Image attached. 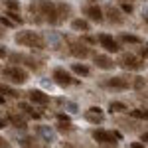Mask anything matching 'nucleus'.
<instances>
[{
	"label": "nucleus",
	"instance_id": "43",
	"mask_svg": "<svg viewBox=\"0 0 148 148\" xmlns=\"http://www.w3.org/2000/svg\"><path fill=\"white\" fill-rule=\"evenodd\" d=\"M2 69H4V67H2V63H0V73H2Z\"/></svg>",
	"mask_w": 148,
	"mask_h": 148
},
{
	"label": "nucleus",
	"instance_id": "40",
	"mask_svg": "<svg viewBox=\"0 0 148 148\" xmlns=\"http://www.w3.org/2000/svg\"><path fill=\"white\" fill-rule=\"evenodd\" d=\"M61 148H79V146H75V144H71V142H63Z\"/></svg>",
	"mask_w": 148,
	"mask_h": 148
},
{
	"label": "nucleus",
	"instance_id": "13",
	"mask_svg": "<svg viewBox=\"0 0 148 148\" xmlns=\"http://www.w3.org/2000/svg\"><path fill=\"white\" fill-rule=\"evenodd\" d=\"M26 99L32 105H36V107H47L51 103V97L46 91H42V89H30V91L26 93Z\"/></svg>",
	"mask_w": 148,
	"mask_h": 148
},
{
	"label": "nucleus",
	"instance_id": "33",
	"mask_svg": "<svg viewBox=\"0 0 148 148\" xmlns=\"http://www.w3.org/2000/svg\"><path fill=\"white\" fill-rule=\"evenodd\" d=\"M0 148H12L10 140H8V138H4L2 134H0Z\"/></svg>",
	"mask_w": 148,
	"mask_h": 148
},
{
	"label": "nucleus",
	"instance_id": "17",
	"mask_svg": "<svg viewBox=\"0 0 148 148\" xmlns=\"http://www.w3.org/2000/svg\"><path fill=\"white\" fill-rule=\"evenodd\" d=\"M16 111H20L24 116L34 119V121H40V119H42V113H40V111H36V105H32L30 101H20Z\"/></svg>",
	"mask_w": 148,
	"mask_h": 148
},
{
	"label": "nucleus",
	"instance_id": "18",
	"mask_svg": "<svg viewBox=\"0 0 148 148\" xmlns=\"http://www.w3.org/2000/svg\"><path fill=\"white\" fill-rule=\"evenodd\" d=\"M116 40L123 46H144V38H140L136 34H130V32H121L116 36Z\"/></svg>",
	"mask_w": 148,
	"mask_h": 148
},
{
	"label": "nucleus",
	"instance_id": "24",
	"mask_svg": "<svg viewBox=\"0 0 148 148\" xmlns=\"http://www.w3.org/2000/svg\"><path fill=\"white\" fill-rule=\"evenodd\" d=\"M2 8L6 12H22V2L20 0H0Z\"/></svg>",
	"mask_w": 148,
	"mask_h": 148
},
{
	"label": "nucleus",
	"instance_id": "9",
	"mask_svg": "<svg viewBox=\"0 0 148 148\" xmlns=\"http://www.w3.org/2000/svg\"><path fill=\"white\" fill-rule=\"evenodd\" d=\"M97 42H99V47H103V51H107V53H121L123 51V44L107 32L97 34Z\"/></svg>",
	"mask_w": 148,
	"mask_h": 148
},
{
	"label": "nucleus",
	"instance_id": "27",
	"mask_svg": "<svg viewBox=\"0 0 148 148\" xmlns=\"http://www.w3.org/2000/svg\"><path fill=\"white\" fill-rule=\"evenodd\" d=\"M4 14H6V16H8V18H10L16 26H24V22H26V20L22 18V14H20V12H6V10H4Z\"/></svg>",
	"mask_w": 148,
	"mask_h": 148
},
{
	"label": "nucleus",
	"instance_id": "29",
	"mask_svg": "<svg viewBox=\"0 0 148 148\" xmlns=\"http://www.w3.org/2000/svg\"><path fill=\"white\" fill-rule=\"evenodd\" d=\"M81 40L85 42V44H89V46H97L99 42H97V36H91V32L89 34H81Z\"/></svg>",
	"mask_w": 148,
	"mask_h": 148
},
{
	"label": "nucleus",
	"instance_id": "3",
	"mask_svg": "<svg viewBox=\"0 0 148 148\" xmlns=\"http://www.w3.org/2000/svg\"><path fill=\"white\" fill-rule=\"evenodd\" d=\"M116 63H119V67L125 69L126 73H140L148 65L144 57H140L138 53H132V51H121Z\"/></svg>",
	"mask_w": 148,
	"mask_h": 148
},
{
	"label": "nucleus",
	"instance_id": "8",
	"mask_svg": "<svg viewBox=\"0 0 148 148\" xmlns=\"http://www.w3.org/2000/svg\"><path fill=\"white\" fill-rule=\"evenodd\" d=\"M51 79H53V83H56L57 87H63V89L73 87V85H79V79H77L69 69L61 67V65H57V67L51 69Z\"/></svg>",
	"mask_w": 148,
	"mask_h": 148
},
{
	"label": "nucleus",
	"instance_id": "31",
	"mask_svg": "<svg viewBox=\"0 0 148 148\" xmlns=\"http://www.w3.org/2000/svg\"><path fill=\"white\" fill-rule=\"evenodd\" d=\"M119 8L125 12V14H132V12H134V4H128V2H119Z\"/></svg>",
	"mask_w": 148,
	"mask_h": 148
},
{
	"label": "nucleus",
	"instance_id": "1",
	"mask_svg": "<svg viewBox=\"0 0 148 148\" xmlns=\"http://www.w3.org/2000/svg\"><path fill=\"white\" fill-rule=\"evenodd\" d=\"M14 44L20 47H28L32 51H46V47H47L44 36L40 32H36V30H28V28L18 30L14 34Z\"/></svg>",
	"mask_w": 148,
	"mask_h": 148
},
{
	"label": "nucleus",
	"instance_id": "22",
	"mask_svg": "<svg viewBox=\"0 0 148 148\" xmlns=\"http://www.w3.org/2000/svg\"><path fill=\"white\" fill-rule=\"evenodd\" d=\"M57 10H59L61 22H65V20H69L73 16V8H71V4H67V2H57Z\"/></svg>",
	"mask_w": 148,
	"mask_h": 148
},
{
	"label": "nucleus",
	"instance_id": "12",
	"mask_svg": "<svg viewBox=\"0 0 148 148\" xmlns=\"http://www.w3.org/2000/svg\"><path fill=\"white\" fill-rule=\"evenodd\" d=\"M81 14L93 24H103L105 22V10H103V6H99L97 2H87V4L81 8Z\"/></svg>",
	"mask_w": 148,
	"mask_h": 148
},
{
	"label": "nucleus",
	"instance_id": "42",
	"mask_svg": "<svg viewBox=\"0 0 148 148\" xmlns=\"http://www.w3.org/2000/svg\"><path fill=\"white\" fill-rule=\"evenodd\" d=\"M116 2H128V4H136V0H116Z\"/></svg>",
	"mask_w": 148,
	"mask_h": 148
},
{
	"label": "nucleus",
	"instance_id": "11",
	"mask_svg": "<svg viewBox=\"0 0 148 148\" xmlns=\"http://www.w3.org/2000/svg\"><path fill=\"white\" fill-rule=\"evenodd\" d=\"M103 10H105V22H109L111 26L114 28H121V26H125L126 22V14L119 6H113V4H107V6H103Z\"/></svg>",
	"mask_w": 148,
	"mask_h": 148
},
{
	"label": "nucleus",
	"instance_id": "6",
	"mask_svg": "<svg viewBox=\"0 0 148 148\" xmlns=\"http://www.w3.org/2000/svg\"><path fill=\"white\" fill-rule=\"evenodd\" d=\"M91 138L99 144V146H107V148H116L121 132L116 130H107V128H91Z\"/></svg>",
	"mask_w": 148,
	"mask_h": 148
},
{
	"label": "nucleus",
	"instance_id": "36",
	"mask_svg": "<svg viewBox=\"0 0 148 148\" xmlns=\"http://www.w3.org/2000/svg\"><path fill=\"white\" fill-rule=\"evenodd\" d=\"M140 142H144V144H148V130H144V132L140 134Z\"/></svg>",
	"mask_w": 148,
	"mask_h": 148
},
{
	"label": "nucleus",
	"instance_id": "4",
	"mask_svg": "<svg viewBox=\"0 0 148 148\" xmlns=\"http://www.w3.org/2000/svg\"><path fill=\"white\" fill-rule=\"evenodd\" d=\"M38 4V12L44 24L49 26H61V18H59V10H57V2L53 0H36Z\"/></svg>",
	"mask_w": 148,
	"mask_h": 148
},
{
	"label": "nucleus",
	"instance_id": "34",
	"mask_svg": "<svg viewBox=\"0 0 148 148\" xmlns=\"http://www.w3.org/2000/svg\"><path fill=\"white\" fill-rule=\"evenodd\" d=\"M138 56L144 57V59H148V46L146 47H140V49H138Z\"/></svg>",
	"mask_w": 148,
	"mask_h": 148
},
{
	"label": "nucleus",
	"instance_id": "5",
	"mask_svg": "<svg viewBox=\"0 0 148 148\" xmlns=\"http://www.w3.org/2000/svg\"><path fill=\"white\" fill-rule=\"evenodd\" d=\"M2 79L6 81V83H10V85H16V87H20V85H26L28 79H30V71L22 65H6V67L2 69Z\"/></svg>",
	"mask_w": 148,
	"mask_h": 148
},
{
	"label": "nucleus",
	"instance_id": "45",
	"mask_svg": "<svg viewBox=\"0 0 148 148\" xmlns=\"http://www.w3.org/2000/svg\"><path fill=\"white\" fill-rule=\"evenodd\" d=\"M99 148H107V146H99Z\"/></svg>",
	"mask_w": 148,
	"mask_h": 148
},
{
	"label": "nucleus",
	"instance_id": "44",
	"mask_svg": "<svg viewBox=\"0 0 148 148\" xmlns=\"http://www.w3.org/2000/svg\"><path fill=\"white\" fill-rule=\"evenodd\" d=\"M89 2H97V0H89Z\"/></svg>",
	"mask_w": 148,
	"mask_h": 148
},
{
	"label": "nucleus",
	"instance_id": "2",
	"mask_svg": "<svg viewBox=\"0 0 148 148\" xmlns=\"http://www.w3.org/2000/svg\"><path fill=\"white\" fill-rule=\"evenodd\" d=\"M99 87H103L105 91H114V93H123L132 89V77L128 73H119V75H109L103 77L99 81Z\"/></svg>",
	"mask_w": 148,
	"mask_h": 148
},
{
	"label": "nucleus",
	"instance_id": "7",
	"mask_svg": "<svg viewBox=\"0 0 148 148\" xmlns=\"http://www.w3.org/2000/svg\"><path fill=\"white\" fill-rule=\"evenodd\" d=\"M67 51L71 57H75L77 61H85L93 56V47L89 44H85L83 40H73V38H67Z\"/></svg>",
	"mask_w": 148,
	"mask_h": 148
},
{
	"label": "nucleus",
	"instance_id": "10",
	"mask_svg": "<svg viewBox=\"0 0 148 148\" xmlns=\"http://www.w3.org/2000/svg\"><path fill=\"white\" fill-rule=\"evenodd\" d=\"M91 59H93V63H95V67L101 69V71H113L114 67H119L116 59L111 53H107V51H93Z\"/></svg>",
	"mask_w": 148,
	"mask_h": 148
},
{
	"label": "nucleus",
	"instance_id": "19",
	"mask_svg": "<svg viewBox=\"0 0 148 148\" xmlns=\"http://www.w3.org/2000/svg\"><path fill=\"white\" fill-rule=\"evenodd\" d=\"M69 71L75 75V77H91L93 69L87 65V63H81V61H75L69 65Z\"/></svg>",
	"mask_w": 148,
	"mask_h": 148
},
{
	"label": "nucleus",
	"instance_id": "39",
	"mask_svg": "<svg viewBox=\"0 0 148 148\" xmlns=\"http://www.w3.org/2000/svg\"><path fill=\"white\" fill-rule=\"evenodd\" d=\"M4 38H6V28H4V26H0V42H2Z\"/></svg>",
	"mask_w": 148,
	"mask_h": 148
},
{
	"label": "nucleus",
	"instance_id": "35",
	"mask_svg": "<svg viewBox=\"0 0 148 148\" xmlns=\"http://www.w3.org/2000/svg\"><path fill=\"white\" fill-rule=\"evenodd\" d=\"M56 119H57V121H71V119H69V114H65V113H57Z\"/></svg>",
	"mask_w": 148,
	"mask_h": 148
},
{
	"label": "nucleus",
	"instance_id": "23",
	"mask_svg": "<svg viewBox=\"0 0 148 148\" xmlns=\"http://www.w3.org/2000/svg\"><path fill=\"white\" fill-rule=\"evenodd\" d=\"M107 109H109V113H111V114H121V113H128V111H130L123 101H111Z\"/></svg>",
	"mask_w": 148,
	"mask_h": 148
},
{
	"label": "nucleus",
	"instance_id": "41",
	"mask_svg": "<svg viewBox=\"0 0 148 148\" xmlns=\"http://www.w3.org/2000/svg\"><path fill=\"white\" fill-rule=\"evenodd\" d=\"M0 105H6V97H4L2 93H0Z\"/></svg>",
	"mask_w": 148,
	"mask_h": 148
},
{
	"label": "nucleus",
	"instance_id": "46",
	"mask_svg": "<svg viewBox=\"0 0 148 148\" xmlns=\"http://www.w3.org/2000/svg\"><path fill=\"white\" fill-rule=\"evenodd\" d=\"M0 6H2V2H0Z\"/></svg>",
	"mask_w": 148,
	"mask_h": 148
},
{
	"label": "nucleus",
	"instance_id": "37",
	"mask_svg": "<svg viewBox=\"0 0 148 148\" xmlns=\"http://www.w3.org/2000/svg\"><path fill=\"white\" fill-rule=\"evenodd\" d=\"M6 126H8V119H2V116H0V130L6 128Z\"/></svg>",
	"mask_w": 148,
	"mask_h": 148
},
{
	"label": "nucleus",
	"instance_id": "21",
	"mask_svg": "<svg viewBox=\"0 0 148 148\" xmlns=\"http://www.w3.org/2000/svg\"><path fill=\"white\" fill-rule=\"evenodd\" d=\"M18 146L20 148H44L36 136H20L18 138Z\"/></svg>",
	"mask_w": 148,
	"mask_h": 148
},
{
	"label": "nucleus",
	"instance_id": "30",
	"mask_svg": "<svg viewBox=\"0 0 148 148\" xmlns=\"http://www.w3.org/2000/svg\"><path fill=\"white\" fill-rule=\"evenodd\" d=\"M0 26H4V28H10V30L18 28V26H16V24L12 22V20L8 18V16H6V14H4V16H0Z\"/></svg>",
	"mask_w": 148,
	"mask_h": 148
},
{
	"label": "nucleus",
	"instance_id": "26",
	"mask_svg": "<svg viewBox=\"0 0 148 148\" xmlns=\"http://www.w3.org/2000/svg\"><path fill=\"white\" fill-rule=\"evenodd\" d=\"M126 114L136 121H148V109H130Z\"/></svg>",
	"mask_w": 148,
	"mask_h": 148
},
{
	"label": "nucleus",
	"instance_id": "32",
	"mask_svg": "<svg viewBox=\"0 0 148 148\" xmlns=\"http://www.w3.org/2000/svg\"><path fill=\"white\" fill-rule=\"evenodd\" d=\"M8 56H10L8 47H6L4 44H2V42H0V61H2V59H8Z\"/></svg>",
	"mask_w": 148,
	"mask_h": 148
},
{
	"label": "nucleus",
	"instance_id": "25",
	"mask_svg": "<svg viewBox=\"0 0 148 148\" xmlns=\"http://www.w3.org/2000/svg\"><path fill=\"white\" fill-rule=\"evenodd\" d=\"M57 132H61V134H71V132H75V126L71 121H57Z\"/></svg>",
	"mask_w": 148,
	"mask_h": 148
},
{
	"label": "nucleus",
	"instance_id": "15",
	"mask_svg": "<svg viewBox=\"0 0 148 148\" xmlns=\"http://www.w3.org/2000/svg\"><path fill=\"white\" fill-rule=\"evenodd\" d=\"M83 116H85V121L87 123H91V125H103L105 123V111H103L101 107H89L85 113H83Z\"/></svg>",
	"mask_w": 148,
	"mask_h": 148
},
{
	"label": "nucleus",
	"instance_id": "20",
	"mask_svg": "<svg viewBox=\"0 0 148 148\" xmlns=\"http://www.w3.org/2000/svg\"><path fill=\"white\" fill-rule=\"evenodd\" d=\"M0 93L4 95V97H10V99H20L22 97V93L16 89V85H10V83H0Z\"/></svg>",
	"mask_w": 148,
	"mask_h": 148
},
{
	"label": "nucleus",
	"instance_id": "28",
	"mask_svg": "<svg viewBox=\"0 0 148 148\" xmlns=\"http://www.w3.org/2000/svg\"><path fill=\"white\" fill-rule=\"evenodd\" d=\"M144 87H146V79L144 77H140V75L132 77V91H142Z\"/></svg>",
	"mask_w": 148,
	"mask_h": 148
},
{
	"label": "nucleus",
	"instance_id": "14",
	"mask_svg": "<svg viewBox=\"0 0 148 148\" xmlns=\"http://www.w3.org/2000/svg\"><path fill=\"white\" fill-rule=\"evenodd\" d=\"M69 26H71V30L77 32V34H89L91 28H93V22H89L85 16H75V18H71Z\"/></svg>",
	"mask_w": 148,
	"mask_h": 148
},
{
	"label": "nucleus",
	"instance_id": "16",
	"mask_svg": "<svg viewBox=\"0 0 148 148\" xmlns=\"http://www.w3.org/2000/svg\"><path fill=\"white\" fill-rule=\"evenodd\" d=\"M6 119H8V125L14 126V128H20V130H26V128H28V116H24L20 111H18V113L8 111V113H6Z\"/></svg>",
	"mask_w": 148,
	"mask_h": 148
},
{
	"label": "nucleus",
	"instance_id": "38",
	"mask_svg": "<svg viewBox=\"0 0 148 148\" xmlns=\"http://www.w3.org/2000/svg\"><path fill=\"white\" fill-rule=\"evenodd\" d=\"M130 146L132 148H146V144H144V142H132Z\"/></svg>",
	"mask_w": 148,
	"mask_h": 148
}]
</instances>
